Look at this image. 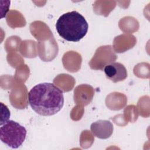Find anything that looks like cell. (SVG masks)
<instances>
[{
    "mask_svg": "<svg viewBox=\"0 0 150 150\" xmlns=\"http://www.w3.org/2000/svg\"><path fill=\"white\" fill-rule=\"evenodd\" d=\"M28 101L37 114L43 116L57 113L64 104L63 91L50 83H43L35 86L28 93Z\"/></svg>",
    "mask_w": 150,
    "mask_h": 150,
    "instance_id": "6da1fadb",
    "label": "cell"
},
{
    "mask_svg": "<svg viewBox=\"0 0 150 150\" xmlns=\"http://www.w3.org/2000/svg\"><path fill=\"white\" fill-rule=\"evenodd\" d=\"M88 25L84 17L77 11L61 15L56 23L58 34L66 40L79 42L87 34Z\"/></svg>",
    "mask_w": 150,
    "mask_h": 150,
    "instance_id": "7a4b0ae2",
    "label": "cell"
},
{
    "mask_svg": "<svg viewBox=\"0 0 150 150\" xmlns=\"http://www.w3.org/2000/svg\"><path fill=\"white\" fill-rule=\"evenodd\" d=\"M113 125L108 120H100L91 124L90 129L92 133L100 139L109 138L113 132Z\"/></svg>",
    "mask_w": 150,
    "mask_h": 150,
    "instance_id": "8992f818",
    "label": "cell"
},
{
    "mask_svg": "<svg viewBox=\"0 0 150 150\" xmlns=\"http://www.w3.org/2000/svg\"><path fill=\"white\" fill-rule=\"evenodd\" d=\"M117 59L111 46H103L98 48L91 60L89 64L90 67L96 70H103V67L112 63Z\"/></svg>",
    "mask_w": 150,
    "mask_h": 150,
    "instance_id": "277c9868",
    "label": "cell"
},
{
    "mask_svg": "<svg viewBox=\"0 0 150 150\" xmlns=\"http://www.w3.org/2000/svg\"><path fill=\"white\" fill-rule=\"evenodd\" d=\"M104 71L106 77L114 83L121 81L127 77V71L122 63L115 62L105 66Z\"/></svg>",
    "mask_w": 150,
    "mask_h": 150,
    "instance_id": "5b68a950",
    "label": "cell"
},
{
    "mask_svg": "<svg viewBox=\"0 0 150 150\" xmlns=\"http://www.w3.org/2000/svg\"><path fill=\"white\" fill-rule=\"evenodd\" d=\"M26 136L25 128L13 120H8L0 128V139L12 148H18Z\"/></svg>",
    "mask_w": 150,
    "mask_h": 150,
    "instance_id": "3957f363",
    "label": "cell"
}]
</instances>
